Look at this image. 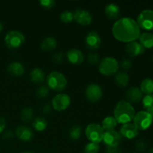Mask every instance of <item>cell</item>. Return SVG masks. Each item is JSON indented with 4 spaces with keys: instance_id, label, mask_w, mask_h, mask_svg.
Segmentation results:
<instances>
[{
    "instance_id": "6da1fadb",
    "label": "cell",
    "mask_w": 153,
    "mask_h": 153,
    "mask_svg": "<svg viewBox=\"0 0 153 153\" xmlns=\"http://www.w3.org/2000/svg\"><path fill=\"white\" fill-rule=\"evenodd\" d=\"M114 37L118 41L130 43L136 41L140 35V28L132 18L123 17L117 19L112 27Z\"/></svg>"
},
{
    "instance_id": "7a4b0ae2",
    "label": "cell",
    "mask_w": 153,
    "mask_h": 153,
    "mask_svg": "<svg viewBox=\"0 0 153 153\" xmlns=\"http://www.w3.org/2000/svg\"><path fill=\"white\" fill-rule=\"evenodd\" d=\"M135 115V111L132 105L127 101L121 100L117 103L114 111V117L117 123L126 124L133 120Z\"/></svg>"
},
{
    "instance_id": "3957f363",
    "label": "cell",
    "mask_w": 153,
    "mask_h": 153,
    "mask_svg": "<svg viewBox=\"0 0 153 153\" xmlns=\"http://www.w3.org/2000/svg\"><path fill=\"white\" fill-rule=\"evenodd\" d=\"M46 84L49 89L54 91H62L66 88L67 80L65 76L58 71H52L48 75L46 78Z\"/></svg>"
},
{
    "instance_id": "277c9868",
    "label": "cell",
    "mask_w": 153,
    "mask_h": 153,
    "mask_svg": "<svg viewBox=\"0 0 153 153\" xmlns=\"http://www.w3.org/2000/svg\"><path fill=\"white\" fill-rule=\"evenodd\" d=\"M119 63L113 57H106L101 60L99 64V71L106 76H111L117 73Z\"/></svg>"
},
{
    "instance_id": "5b68a950",
    "label": "cell",
    "mask_w": 153,
    "mask_h": 153,
    "mask_svg": "<svg viewBox=\"0 0 153 153\" xmlns=\"http://www.w3.org/2000/svg\"><path fill=\"white\" fill-rule=\"evenodd\" d=\"M25 42V36L22 32L16 30H12L6 34L4 43L9 49H16L20 47Z\"/></svg>"
},
{
    "instance_id": "8992f818",
    "label": "cell",
    "mask_w": 153,
    "mask_h": 153,
    "mask_svg": "<svg viewBox=\"0 0 153 153\" xmlns=\"http://www.w3.org/2000/svg\"><path fill=\"white\" fill-rule=\"evenodd\" d=\"M105 131L102 127L97 123H91L86 127L85 135L92 143H100L104 137Z\"/></svg>"
},
{
    "instance_id": "52a82bcc",
    "label": "cell",
    "mask_w": 153,
    "mask_h": 153,
    "mask_svg": "<svg viewBox=\"0 0 153 153\" xmlns=\"http://www.w3.org/2000/svg\"><path fill=\"white\" fill-rule=\"evenodd\" d=\"M134 125L138 130H146L151 126L153 122V117L146 111H140L136 114L133 119Z\"/></svg>"
},
{
    "instance_id": "ba28073f",
    "label": "cell",
    "mask_w": 153,
    "mask_h": 153,
    "mask_svg": "<svg viewBox=\"0 0 153 153\" xmlns=\"http://www.w3.org/2000/svg\"><path fill=\"white\" fill-rule=\"evenodd\" d=\"M136 22L140 28L146 31L153 30V10L150 9L142 10Z\"/></svg>"
},
{
    "instance_id": "9c48e42d",
    "label": "cell",
    "mask_w": 153,
    "mask_h": 153,
    "mask_svg": "<svg viewBox=\"0 0 153 153\" xmlns=\"http://www.w3.org/2000/svg\"><path fill=\"white\" fill-rule=\"evenodd\" d=\"M71 103V99L67 94H58L52 100V105L55 110L62 111L66 110Z\"/></svg>"
},
{
    "instance_id": "30bf717a",
    "label": "cell",
    "mask_w": 153,
    "mask_h": 153,
    "mask_svg": "<svg viewBox=\"0 0 153 153\" xmlns=\"http://www.w3.org/2000/svg\"><path fill=\"white\" fill-rule=\"evenodd\" d=\"M85 96L91 102H97L102 97V90L100 85L92 83L87 87L85 90Z\"/></svg>"
},
{
    "instance_id": "8fae6325",
    "label": "cell",
    "mask_w": 153,
    "mask_h": 153,
    "mask_svg": "<svg viewBox=\"0 0 153 153\" xmlns=\"http://www.w3.org/2000/svg\"><path fill=\"white\" fill-rule=\"evenodd\" d=\"M123 138L120 133L115 130H111L105 131L102 141L107 146H120Z\"/></svg>"
},
{
    "instance_id": "7c38bea8",
    "label": "cell",
    "mask_w": 153,
    "mask_h": 153,
    "mask_svg": "<svg viewBox=\"0 0 153 153\" xmlns=\"http://www.w3.org/2000/svg\"><path fill=\"white\" fill-rule=\"evenodd\" d=\"M73 20L81 25H89L92 22V15L85 9H77L73 13Z\"/></svg>"
},
{
    "instance_id": "4fadbf2b",
    "label": "cell",
    "mask_w": 153,
    "mask_h": 153,
    "mask_svg": "<svg viewBox=\"0 0 153 153\" xmlns=\"http://www.w3.org/2000/svg\"><path fill=\"white\" fill-rule=\"evenodd\" d=\"M85 44L91 50L99 49L101 46V37L97 31H90L85 37Z\"/></svg>"
},
{
    "instance_id": "5bb4252c",
    "label": "cell",
    "mask_w": 153,
    "mask_h": 153,
    "mask_svg": "<svg viewBox=\"0 0 153 153\" xmlns=\"http://www.w3.org/2000/svg\"><path fill=\"white\" fill-rule=\"evenodd\" d=\"M15 134L19 140L24 142H28L34 137V131L29 127L25 126H19L16 128Z\"/></svg>"
},
{
    "instance_id": "9a60e30c",
    "label": "cell",
    "mask_w": 153,
    "mask_h": 153,
    "mask_svg": "<svg viewBox=\"0 0 153 153\" xmlns=\"http://www.w3.org/2000/svg\"><path fill=\"white\" fill-rule=\"evenodd\" d=\"M120 133L123 136V137L131 140V139L135 138L138 135L139 130L136 128L134 124L128 123L123 124L121 126Z\"/></svg>"
},
{
    "instance_id": "2e32d148",
    "label": "cell",
    "mask_w": 153,
    "mask_h": 153,
    "mask_svg": "<svg viewBox=\"0 0 153 153\" xmlns=\"http://www.w3.org/2000/svg\"><path fill=\"white\" fill-rule=\"evenodd\" d=\"M143 93L140 90V88L136 87H131L128 88L126 92V98L128 102L137 103L141 101L143 97Z\"/></svg>"
},
{
    "instance_id": "e0dca14e",
    "label": "cell",
    "mask_w": 153,
    "mask_h": 153,
    "mask_svg": "<svg viewBox=\"0 0 153 153\" xmlns=\"http://www.w3.org/2000/svg\"><path fill=\"white\" fill-rule=\"evenodd\" d=\"M126 52L129 56L137 57L144 53L145 49L140 43L137 41L130 42L126 46Z\"/></svg>"
},
{
    "instance_id": "ac0fdd59",
    "label": "cell",
    "mask_w": 153,
    "mask_h": 153,
    "mask_svg": "<svg viewBox=\"0 0 153 153\" xmlns=\"http://www.w3.org/2000/svg\"><path fill=\"white\" fill-rule=\"evenodd\" d=\"M67 61L74 65H79L84 61V55L82 51L76 49H72L67 52Z\"/></svg>"
},
{
    "instance_id": "d6986e66",
    "label": "cell",
    "mask_w": 153,
    "mask_h": 153,
    "mask_svg": "<svg viewBox=\"0 0 153 153\" xmlns=\"http://www.w3.org/2000/svg\"><path fill=\"white\" fill-rule=\"evenodd\" d=\"M105 13L110 19H117L120 15V9L117 4L110 3L105 8Z\"/></svg>"
},
{
    "instance_id": "ffe728a7",
    "label": "cell",
    "mask_w": 153,
    "mask_h": 153,
    "mask_svg": "<svg viewBox=\"0 0 153 153\" xmlns=\"http://www.w3.org/2000/svg\"><path fill=\"white\" fill-rule=\"evenodd\" d=\"M7 71L10 75L13 76H21L25 73L24 66L18 61L10 63L7 67Z\"/></svg>"
},
{
    "instance_id": "44dd1931",
    "label": "cell",
    "mask_w": 153,
    "mask_h": 153,
    "mask_svg": "<svg viewBox=\"0 0 153 153\" xmlns=\"http://www.w3.org/2000/svg\"><path fill=\"white\" fill-rule=\"evenodd\" d=\"M114 82L117 86L125 88L129 82V76L125 71H120L115 74Z\"/></svg>"
},
{
    "instance_id": "7402d4cb",
    "label": "cell",
    "mask_w": 153,
    "mask_h": 153,
    "mask_svg": "<svg viewBox=\"0 0 153 153\" xmlns=\"http://www.w3.org/2000/svg\"><path fill=\"white\" fill-rule=\"evenodd\" d=\"M30 79L33 83L40 85L45 80L44 72L40 68H34L30 73Z\"/></svg>"
},
{
    "instance_id": "603a6c76",
    "label": "cell",
    "mask_w": 153,
    "mask_h": 153,
    "mask_svg": "<svg viewBox=\"0 0 153 153\" xmlns=\"http://www.w3.org/2000/svg\"><path fill=\"white\" fill-rule=\"evenodd\" d=\"M140 43L144 49H152L153 48V34L149 32H144L140 34L139 37Z\"/></svg>"
},
{
    "instance_id": "cb8c5ba5",
    "label": "cell",
    "mask_w": 153,
    "mask_h": 153,
    "mask_svg": "<svg viewBox=\"0 0 153 153\" xmlns=\"http://www.w3.org/2000/svg\"><path fill=\"white\" fill-rule=\"evenodd\" d=\"M58 46L57 40L52 37H48L41 42L40 47L43 51H52L56 49Z\"/></svg>"
},
{
    "instance_id": "d4e9b609",
    "label": "cell",
    "mask_w": 153,
    "mask_h": 153,
    "mask_svg": "<svg viewBox=\"0 0 153 153\" xmlns=\"http://www.w3.org/2000/svg\"><path fill=\"white\" fill-rule=\"evenodd\" d=\"M140 90L143 94L149 95V94H153V80L149 78L143 79L142 82L140 83Z\"/></svg>"
},
{
    "instance_id": "484cf974",
    "label": "cell",
    "mask_w": 153,
    "mask_h": 153,
    "mask_svg": "<svg viewBox=\"0 0 153 153\" xmlns=\"http://www.w3.org/2000/svg\"><path fill=\"white\" fill-rule=\"evenodd\" d=\"M117 125V122L114 116H108L103 120L101 126L102 127L104 131H111V130H114Z\"/></svg>"
},
{
    "instance_id": "4316f807",
    "label": "cell",
    "mask_w": 153,
    "mask_h": 153,
    "mask_svg": "<svg viewBox=\"0 0 153 153\" xmlns=\"http://www.w3.org/2000/svg\"><path fill=\"white\" fill-rule=\"evenodd\" d=\"M142 103L145 111L150 114L153 117V94L143 97Z\"/></svg>"
},
{
    "instance_id": "83f0119b",
    "label": "cell",
    "mask_w": 153,
    "mask_h": 153,
    "mask_svg": "<svg viewBox=\"0 0 153 153\" xmlns=\"http://www.w3.org/2000/svg\"><path fill=\"white\" fill-rule=\"evenodd\" d=\"M47 121L44 117H39L35 118L33 120L32 126L33 128L36 130L37 131H43L47 127Z\"/></svg>"
},
{
    "instance_id": "f1b7e54d",
    "label": "cell",
    "mask_w": 153,
    "mask_h": 153,
    "mask_svg": "<svg viewBox=\"0 0 153 153\" xmlns=\"http://www.w3.org/2000/svg\"><path fill=\"white\" fill-rule=\"evenodd\" d=\"M34 111L31 108H24L20 113V118L22 122L28 123L34 119Z\"/></svg>"
},
{
    "instance_id": "f546056e",
    "label": "cell",
    "mask_w": 153,
    "mask_h": 153,
    "mask_svg": "<svg viewBox=\"0 0 153 153\" xmlns=\"http://www.w3.org/2000/svg\"><path fill=\"white\" fill-rule=\"evenodd\" d=\"M82 127L79 125H74L70 128L69 131V136L72 140H79L82 135Z\"/></svg>"
},
{
    "instance_id": "4dcf8cb0",
    "label": "cell",
    "mask_w": 153,
    "mask_h": 153,
    "mask_svg": "<svg viewBox=\"0 0 153 153\" xmlns=\"http://www.w3.org/2000/svg\"><path fill=\"white\" fill-rule=\"evenodd\" d=\"M60 19L64 23H70L73 20V13L70 10H64L60 15Z\"/></svg>"
},
{
    "instance_id": "1f68e13d",
    "label": "cell",
    "mask_w": 153,
    "mask_h": 153,
    "mask_svg": "<svg viewBox=\"0 0 153 153\" xmlns=\"http://www.w3.org/2000/svg\"><path fill=\"white\" fill-rule=\"evenodd\" d=\"M100 150V145L99 143L90 142L85 146V153H97Z\"/></svg>"
},
{
    "instance_id": "d6a6232c",
    "label": "cell",
    "mask_w": 153,
    "mask_h": 153,
    "mask_svg": "<svg viewBox=\"0 0 153 153\" xmlns=\"http://www.w3.org/2000/svg\"><path fill=\"white\" fill-rule=\"evenodd\" d=\"M49 88L46 86H44V85H42V86L39 87L37 89V91H36V95L39 98H45V97H46L49 95Z\"/></svg>"
},
{
    "instance_id": "836d02e7",
    "label": "cell",
    "mask_w": 153,
    "mask_h": 153,
    "mask_svg": "<svg viewBox=\"0 0 153 153\" xmlns=\"http://www.w3.org/2000/svg\"><path fill=\"white\" fill-rule=\"evenodd\" d=\"M88 62L91 65H96L100 62V55L97 52H91L88 56Z\"/></svg>"
},
{
    "instance_id": "e575fe53",
    "label": "cell",
    "mask_w": 153,
    "mask_h": 153,
    "mask_svg": "<svg viewBox=\"0 0 153 153\" xmlns=\"http://www.w3.org/2000/svg\"><path fill=\"white\" fill-rule=\"evenodd\" d=\"M39 4L44 9L49 10V9L55 7L56 2L54 0H41V1H39Z\"/></svg>"
},
{
    "instance_id": "d590c367",
    "label": "cell",
    "mask_w": 153,
    "mask_h": 153,
    "mask_svg": "<svg viewBox=\"0 0 153 153\" xmlns=\"http://www.w3.org/2000/svg\"><path fill=\"white\" fill-rule=\"evenodd\" d=\"M135 148L139 152H145L146 149V143L143 139H139L135 143Z\"/></svg>"
},
{
    "instance_id": "8d00e7d4",
    "label": "cell",
    "mask_w": 153,
    "mask_h": 153,
    "mask_svg": "<svg viewBox=\"0 0 153 153\" xmlns=\"http://www.w3.org/2000/svg\"><path fill=\"white\" fill-rule=\"evenodd\" d=\"M65 58V55L63 52H57L52 56V61L56 64H61Z\"/></svg>"
},
{
    "instance_id": "74e56055",
    "label": "cell",
    "mask_w": 153,
    "mask_h": 153,
    "mask_svg": "<svg viewBox=\"0 0 153 153\" xmlns=\"http://www.w3.org/2000/svg\"><path fill=\"white\" fill-rule=\"evenodd\" d=\"M120 66L121 68H122L123 70H129L131 67V66H132V62H131V60L128 59V58H123L120 63Z\"/></svg>"
},
{
    "instance_id": "f35d334b",
    "label": "cell",
    "mask_w": 153,
    "mask_h": 153,
    "mask_svg": "<svg viewBox=\"0 0 153 153\" xmlns=\"http://www.w3.org/2000/svg\"><path fill=\"white\" fill-rule=\"evenodd\" d=\"M105 153H122L120 146H107L105 147Z\"/></svg>"
},
{
    "instance_id": "ab89813d",
    "label": "cell",
    "mask_w": 153,
    "mask_h": 153,
    "mask_svg": "<svg viewBox=\"0 0 153 153\" xmlns=\"http://www.w3.org/2000/svg\"><path fill=\"white\" fill-rule=\"evenodd\" d=\"M1 134H2V138L7 140H11L13 136H14V134H13V131H11V130H6V131H3Z\"/></svg>"
},
{
    "instance_id": "60d3db41",
    "label": "cell",
    "mask_w": 153,
    "mask_h": 153,
    "mask_svg": "<svg viewBox=\"0 0 153 153\" xmlns=\"http://www.w3.org/2000/svg\"><path fill=\"white\" fill-rule=\"evenodd\" d=\"M51 109H52V106L49 104H48V103H46V104H44L41 107V111L44 114H48L51 111Z\"/></svg>"
},
{
    "instance_id": "b9f144b4",
    "label": "cell",
    "mask_w": 153,
    "mask_h": 153,
    "mask_svg": "<svg viewBox=\"0 0 153 153\" xmlns=\"http://www.w3.org/2000/svg\"><path fill=\"white\" fill-rule=\"evenodd\" d=\"M6 126V121L4 119L3 117H0V134L4 131V128H5Z\"/></svg>"
},
{
    "instance_id": "7bdbcfd3",
    "label": "cell",
    "mask_w": 153,
    "mask_h": 153,
    "mask_svg": "<svg viewBox=\"0 0 153 153\" xmlns=\"http://www.w3.org/2000/svg\"><path fill=\"white\" fill-rule=\"evenodd\" d=\"M3 28H4V25L1 22H0V33L3 31Z\"/></svg>"
},
{
    "instance_id": "ee69618b",
    "label": "cell",
    "mask_w": 153,
    "mask_h": 153,
    "mask_svg": "<svg viewBox=\"0 0 153 153\" xmlns=\"http://www.w3.org/2000/svg\"><path fill=\"white\" fill-rule=\"evenodd\" d=\"M147 153H153V148H152V149H149V152H148Z\"/></svg>"
},
{
    "instance_id": "f6af8a7d",
    "label": "cell",
    "mask_w": 153,
    "mask_h": 153,
    "mask_svg": "<svg viewBox=\"0 0 153 153\" xmlns=\"http://www.w3.org/2000/svg\"><path fill=\"white\" fill-rule=\"evenodd\" d=\"M22 153H33V152H23Z\"/></svg>"
},
{
    "instance_id": "bcb514c9",
    "label": "cell",
    "mask_w": 153,
    "mask_h": 153,
    "mask_svg": "<svg viewBox=\"0 0 153 153\" xmlns=\"http://www.w3.org/2000/svg\"><path fill=\"white\" fill-rule=\"evenodd\" d=\"M152 62H153V57H152Z\"/></svg>"
},
{
    "instance_id": "7dc6e473",
    "label": "cell",
    "mask_w": 153,
    "mask_h": 153,
    "mask_svg": "<svg viewBox=\"0 0 153 153\" xmlns=\"http://www.w3.org/2000/svg\"><path fill=\"white\" fill-rule=\"evenodd\" d=\"M133 153H134V152H133Z\"/></svg>"
}]
</instances>
